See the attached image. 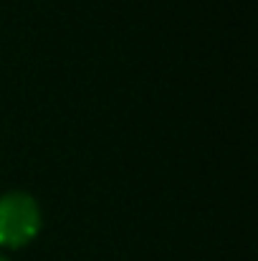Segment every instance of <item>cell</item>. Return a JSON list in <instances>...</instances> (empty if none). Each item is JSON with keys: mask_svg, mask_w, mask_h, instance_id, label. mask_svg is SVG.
Instances as JSON below:
<instances>
[{"mask_svg": "<svg viewBox=\"0 0 258 261\" xmlns=\"http://www.w3.org/2000/svg\"><path fill=\"white\" fill-rule=\"evenodd\" d=\"M0 261H8V259H5V256H0Z\"/></svg>", "mask_w": 258, "mask_h": 261, "instance_id": "obj_2", "label": "cell"}, {"mask_svg": "<svg viewBox=\"0 0 258 261\" xmlns=\"http://www.w3.org/2000/svg\"><path fill=\"white\" fill-rule=\"evenodd\" d=\"M38 228L41 211L28 193H8L0 198V246H23Z\"/></svg>", "mask_w": 258, "mask_h": 261, "instance_id": "obj_1", "label": "cell"}]
</instances>
